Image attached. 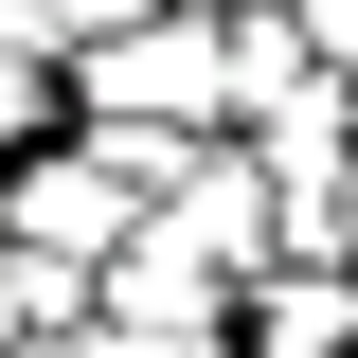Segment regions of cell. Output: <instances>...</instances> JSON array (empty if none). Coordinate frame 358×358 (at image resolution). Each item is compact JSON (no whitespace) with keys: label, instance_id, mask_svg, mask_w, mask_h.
<instances>
[{"label":"cell","instance_id":"5","mask_svg":"<svg viewBox=\"0 0 358 358\" xmlns=\"http://www.w3.org/2000/svg\"><path fill=\"white\" fill-rule=\"evenodd\" d=\"M287 18H305V54H322V72H358V0H287Z\"/></svg>","mask_w":358,"mask_h":358},{"label":"cell","instance_id":"1","mask_svg":"<svg viewBox=\"0 0 358 358\" xmlns=\"http://www.w3.org/2000/svg\"><path fill=\"white\" fill-rule=\"evenodd\" d=\"M0 233H36V251H72V268H108V251H126V233H143V179L126 162H108V143H54V162H36V143H18V179H0Z\"/></svg>","mask_w":358,"mask_h":358},{"label":"cell","instance_id":"7","mask_svg":"<svg viewBox=\"0 0 358 358\" xmlns=\"http://www.w3.org/2000/svg\"><path fill=\"white\" fill-rule=\"evenodd\" d=\"M179 18H251V0H179Z\"/></svg>","mask_w":358,"mask_h":358},{"label":"cell","instance_id":"3","mask_svg":"<svg viewBox=\"0 0 358 358\" xmlns=\"http://www.w3.org/2000/svg\"><path fill=\"white\" fill-rule=\"evenodd\" d=\"M126 18H143V0H0V36H18V54H54V72H72L90 36H126Z\"/></svg>","mask_w":358,"mask_h":358},{"label":"cell","instance_id":"2","mask_svg":"<svg viewBox=\"0 0 358 358\" xmlns=\"http://www.w3.org/2000/svg\"><path fill=\"white\" fill-rule=\"evenodd\" d=\"M233 341L251 358H358V268H251V287H233Z\"/></svg>","mask_w":358,"mask_h":358},{"label":"cell","instance_id":"4","mask_svg":"<svg viewBox=\"0 0 358 358\" xmlns=\"http://www.w3.org/2000/svg\"><path fill=\"white\" fill-rule=\"evenodd\" d=\"M54 108H72V72H54V54H18V36H0V162H18V143H54Z\"/></svg>","mask_w":358,"mask_h":358},{"label":"cell","instance_id":"6","mask_svg":"<svg viewBox=\"0 0 358 358\" xmlns=\"http://www.w3.org/2000/svg\"><path fill=\"white\" fill-rule=\"evenodd\" d=\"M0 358H108V341H90V322H36V341H0Z\"/></svg>","mask_w":358,"mask_h":358}]
</instances>
